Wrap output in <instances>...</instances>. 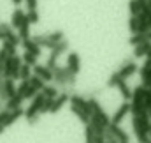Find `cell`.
Masks as SVG:
<instances>
[{
  "label": "cell",
  "mask_w": 151,
  "mask_h": 143,
  "mask_svg": "<svg viewBox=\"0 0 151 143\" xmlns=\"http://www.w3.org/2000/svg\"><path fill=\"white\" fill-rule=\"evenodd\" d=\"M146 57H151V46H150V51H148V55Z\"/></svg>",
  "instance_id": "45"
},
{
  "label": "cell",
  "mask_w": 151,
  "mask_h": 143,
  "mask_svg": "<svg viewBox=\"0 0 151 143\" xmlns=\"http://www.w3.org/2000/svg\"><path fill=\"white\" fill-rule=\"evenodd\" d=\"M128 11H130V16H137L141 12V4L139 0H130L128 2Z\"/></svg>",
  "instance_id": "28"
},
{
  "label": "cell",
  "mask_w": 151,
  "mask_h": 143,
  "mask_svg": "<svg viewBox=\"0 0 151 143\" xmlns=\"http://www.w3.org/2000/svg\"><path fill=\"white\" fill-rule=\"evenodd\" d=\"M4 41H9V42H11V44H14L16 48H18V44H21L19 37H18V34H14V30H9V32H5Z\"/></svg>",
  "instance_id": "27"
},
{
  "label": "cell",
  "mask_w": 151,
  "mask_h": 143,
  "mask_svg": "<svg viewBox=\"0 0 151 143\" xmlns=\"http://www.w3.org/2000/svg\"><path fill=\"white\" fill-rule=\"evenodd\" d=\"M67 50H69V42H67L65 39H62L60 42H56L55 48H51V53H49V57H47V64H46V67H47V69H53V67L56 66L58 57H60L62 53H65Z\"/></svg>",
  "instance_id": "6"
},
{
  "label": "cell",
  "mask_w": 151,
  "mask_h": 143,
  "mask_svg": "<svg viewBox=\"0 0 151 143\" xmlns=\"http://www.w3.org/2000/svg\"><path fill=\"white\" fill-rule=\"evenodd\" d=\"M2 69H4V64H0V78H2Z\"/></svg>",
  "instance_id": "43"
},
{
  "label": "cell",
  "mask_w": 151,
  "mask_h": 143,
  "mask_svg": "<svg viewBox=\"0 0 151 143\" xmlns=\"http://www.w3.org/2000/svg\"><path fill=\"white\" fill-rule=\"evenodd\" d=\"M28 85H30V87H32V88H34L35 92H40V90H42V87H44L46 83H44V81H42L40 78H37L35 74H32V76L28 78Z\"/></svg>",
  "instance_id": "23"
},
{
  "label": "cell",
  "mask_w": 151,
  "mask_h": 143,
  "mask_svg": "<svg viewBox=\"0 0 151 143\" xmlns=\"http://www.w3.org/2000/svg\"><path fill=\"white\" fill-rule=\"evenodd\" d=\"M25 16H27V20H28L30 23H39V12H37V9L25 12Z\"/></svg>",
  "instance_id": "32"
},
{
  "label": "cell",
  "mask_w": 151,
  "mask_h": 143,
  "mask_svg": "<svg viewBox=\"0 0 151 143\" xmlns=\"http://www.w3.org/2000/svg\"><path fill=\"white\" fill-rule=\"evenodd\" d=\"M116 88L121 92V96H123V99H125V101H128V99L132 97V88L127 85V81H125V80H119V81L116 83Z\"/></svg>",
  "instance_id": "20"
},
{
  "label": "cell",
  "mask_w": 151,
  "mask_h": 143,
  "mask_svg": "<svg viewBox=\"0 0 151 143\" xmlns=\"http://www.w3.org/2000/svg\"><path fill=\"white\" fill-rule=\"evenodd\" d=\"M30 39H32L37 46H44V48L51 50V48H55L56 42H60V41L63 39V32H62V30H56V32H51V34L34 36V37H30Z\"/></svg>",
  "instance_id": "4"
},
{
  "label": "cell",
  "mask_w": 151,
  "mask_h": 143,
  "mask_svg": "<svg viewBox=\"0 0 151 143\" xmlns=\"http://www.w3.org/2000/svg\"><path fill=\"white\" fill-rule=\"evenodd\" d=\"M67 101H69V94H65V92L58 94V96L53 99V104H51V109H49V113H56V111H58L60 108L63 106Z\"/></svg>",
  "instance_id": "14"
},
{
  "label": "cell",
  "mask_w": 151,
  "mask_h": 143,
  "mask_svg": "<svg viewBox=\"0 0 151 143\" xmlns=\"http://www.w3.org/2000/svg\"><path fill=\"white\" fill-rule=\"evenodd\" d=\"M30 76H32V67L21 62V66H19V69H18V80L23 81V80H28Z\"/></svg>",
  "instance_id": "22"
},
{
  "label": "cell",
  "mask_w": 151,
  "mask_h": 143,
  "mask_svg": "<svg viewBox=\"0 0 151 143\" xmlns=\"http://www.w3.org/2000/svg\"><path fill=\"white\" fill-rule=\"evenodd\" d=\"M142 67H146V69H151V57H146V60H144Z\"/></svg>",
  "instance_id": "37"
},
{
  "label": "cell",
  "mask_w": 151,
  "mask_h": 143,
  "mask_svg": "<svg viewBox=\"0 0 151 143\" xmlns=\"http://www.w3.org/2000/svg\"><path fill=\"white\" fill-rule=\"evenodd\" d=\"M21 66V57L14 55V57H9L4 64V69H2V78H11V80H18V69Z\"/></svg>",
  "instance_id": "5"
},
{
  "label": "cell",
  "mask_w": 151,
  "mask_h": 143,
  "mask_svg": "<svg viewBox=\"0 0 151 143\" xmlns=\"http://www.w3.org/2000/svg\"><path fill=\"white\" fill-rule=\"evenodd\" d=\"M132 127L134 133L137 136L139 143H150V136H148V127H150V117H134L132 118Z\"/></svg>",
  "instance_id": "2"
},
{
  "label": "cell",
  "mask_w": 151,
  "mask_h": 143,
  "mask_svg": "<svg viewBox=\"0 0 151 143\" xmlns=\"http://www.w3.org/2000/svg\"><path fill=\"white\" fill-rule=\"evenodd\" d=\"M32 74H35L37 78H40L44 83L53 80V72H51V69H47L46 66H39V64L32 66Z\"/></svg>",
  "instance_id": "10"
},
{
  "label": "cell",
  "mask_w": 151,
  "mask_h": 143,
  "mask_svg": "<svg viewBox=\"0 0 151 143\" xmlns=\"http://www.w3.org/2000/svg\"><path fill=\"white\" fill-rule=\"evenodd\" d=\"M4 88H5V96H7V99H11V97L16 94V81L11 80V78H5V80H4Z\"/></svg>",
  "instance_id": "21"
},
{
  "label": "cell",
  "mask_w": 151,
  "mask_h": 143,
  "mask_svg": "<svg viewBox=\"0 0 151 143\" xmlns=\"http://www.w3.org/2000/svg\"><path fill=\"white\" fill-rule=\"evenodd\" d=\"M148 27H150V28H151V14H150V16H148Z\"/></svg>",
  "instance_id": "40"
},
{
  "label": "cell",
  "mask_w": 151,
  "mask_h": 143,
  "mask_svg": "<svg viewBox=\"0 0 151 143\" xmlns=\"http://www.w3.org/2000/svg\"><path fill=\"white\" fill-rule=\"evenodd\" d=\"M18 37L19 41H25V39H30V21L27 20V16L23 18L21 25L18 27Z\"/></svg>",
  "instance_id": "15"
},
{
  "label": "cell",
  "mask_w": 151,
  "mask_h": 143,
  "mask_svg": "<svg viewBox=\"0 0 151 143\" xmlns=\"http://www.w3.org/2000/svg\"><path fill=\"white\" fill-rule=\"evenodd\" d=\"M84 140H86V143H93V142H95V131H93V127H91L90 124H86V131H84Z\"/></svg>",
  "instance_id": "30"
},
{
  "label": "cell",
  "mask_w": 151,
  "mask_h": 143,
  "mask_svg": "<svg viewBox=\"0 0 151 143\" xmlns=\"http://www.w3.org/2000/svg\"><path fill=\"white\" fill-rule=\"evenodd\" d=\"M7 58H9V55L0 48V64H5V60H7Z\"/></svg>",
  "instance_id": "36"
},
{
  "label": "cell",
  "mask_w": 151,
  "mask_h": 143,
  "mask_svg": "<svg viewBox=\"0 0 151 143\" xmlns=\"http://www.w3.org/2000/svg\"><path fill=\"white\" fill-rule=\"evenodd\" d=\"M144 41H148V36L146 34H132L130 39H128V44H132V46H137V44H141V42H144Z\"/></svg>",
  "instance_id": "25"
},
{
  "label": "cell",
  "mask_w": 151,
  "mask_h": 143,
  "mask_svg": "<svg viewBox=\"0 0 151 143\" xmlns=\"http://www.w3.org/2000/svg\"><path fill=\"white\" fill-rule=\"evenodd\" d=\"M148 136H150V140H151V122H150V127H148Z\"/></svg>",
  "instance_id": "39"
},
{
  "label": "cell",
  "mask_w": 151,
  "mask_h": 143,
  "mask_svg": "<svg viewBox=\"0 0 151 143\" xmlns=\"http://www.w3.org/2000/svg\"><path fill=\"white\" fill-rule=\"evenodd\" d=\"M148 2V7H150V11H151V0H146Z\"/></svg>",
  "instance_id": "44"
},
{
  "label": "cell",
  "mask_w": 151,
  "mask_h": 143,
  "mask_svg": "<svg viewBox=\"0 0 151 143\" xmlns=\"http://www.w3.org/2000/svg\"><path fill=\"white\" fill-rule=\"evenodd\" d=\"M134 72H137V64H135L134 60H125L123 66L116 71V74H118L121 80H127V78H130Z\"/></svg>",
  "instance_id": "8"
},
{
  "label": "cell",
  "mask_w": 151,
  "mask_h": 143,
  "mask_svg": "<svg viewBox=\"0 0 151 143\" xmlns=\"http://www.w3.org/2000/svg\"><path fill=\"white\" fill-rule=\"evenodd\" d=\"M21 103H23V97H21V96H18V94H14L11 99H7V101H5L4 109H7V111H11V109H16V108L21 106Z\"/></svg>",
  "instance_id": "19"
},
{
  "label": "cell",
  "mask_w": 151,
  "mask_h": 143,
  "mask_svg": "<svg viewBox=\"0 0 151 143\" xmlns=\"http://www.w3.org/2000/svg\"><path fill=\"white\" fill-rule=\"evenodd\" d=\"M21 115H25V109H23L21 106L16 108V109L7 111V117H5V120H4V124H2V125H4V129H5V127H9V125H12V124L21 117Z\"/></svg>",
  "instance_id": "13"
},
{
  "label": "cell",
  "mask_w": 151,
  "mask_h": 143,
  "mask_svg": "<svg viewBox=\"0 0 151 143\" xmlns=\"http://www.w3.org/2000/svg\"><path fill=\"white\" fill-rule=\"evenodd\" d=\"M51 72H53V81H55V85H56V87H62L63 92L70 96V90L76 87V81H77L76 74L69 72L67 67H60V66H55V67L51 69Z\"/></svg>",
  "instance_id": "1"
},
{
  "label": "cell",
  "mask_w": 151,
  "mask_h": 143,
  "mask_svg": "<svg viewBox=\"0 0 151 143\" xmlns=\"http://www.w3.org/2000/svg\"><path fill=\"white\" fill-rule=\"evenodd\" d=\"M106 129L118 140V143H128V134L123 131V127H121L119 124H109Z\"/></svg>",
  "instance_id": "9"
},
{
  "label": "cell",
  "mask_w": 151,
  "mask_h": 143,
  "mask_svg": "<svg viewBox=\"0 0 151 143\" xmlns=\"http://www.w3.org/2000/svg\"><path fill=\"white\" fill-rule=\"evenodd\" d=\"M27 9H28V11L37 9V0H27Z\"/></svg>",
  "instance_id": "35"
},
{
  "label": "cell",
  "mask_w": 151,
  "mask_h": 143,
  "mask_svg": "<svg viewBox=\"0 0 151 143\" xmlns=\"http://www.w3.org/2000/svg\"><path fill=\"white\" fill-rule=\"evenodd\" d=\"M67 69H69V72H72V74L77 76V72L81 71V58H79V53L72 51V53L69 55V58H67Z\"/></svg>",
  "instance_id": "12"
},
{
  "label": "cell",
  "mask_w": 151,
  "mask_h": 143,
  "mask_svg": "<svg viewBox=\"0 0 151 143\" xmlns=\"http://www.w3.org/2000/svg\"><path fill=\"white\" fill-rule=\"evenodd\" d=\"M150 46H151V41H144V42L134 46V57H135V58H142V57H146L148 51H150Z\"/></svg>",
  "instance_id": "17"
},
{
  "label": "cell",
  "mask_w": 151,
  "mask_h": 143,
  "mask_svg": "<svg viewBox=\"0 0 151 143\" xmlns=\"http://www.w3.org/2000/svg\"><path fill=\"white\" fill-rule=\"evenodd\" d=\"M141 81H142V87L148 88L151 83V69H146V67H141Z\"/></svg>",
  "instance_id": "24"
},
{
  "label": "cell",
  "mask_w": 151,
  "mask_h": 143,
  "mask_svg": "<svg viewBox=\"0 0 151 143\" xmlns=\"http://www.w3.org/2000/svg\"><path fill=\"white\" fill-rule=\"evenodd\" d=\"M34 101L30 103V106L28 109H25V118H27V122L32 125V124H37L39 117H40V108H42V103H44V96H42V92H39L35 94L34 97H32Z\"/></svg>",
  "instance_id": "3"
},
{
  "label": "cell",
  "mask_w": 151,
  "mask_h": 143,
  "mask_svg": "<svg viewBox=\"0 0 151 143\" xmlns=\"http://www.w3.org/2000/svg\"><path fill=\"white\" fill-rule=\"evenodd\" d=\"M19 2H21V0H12V4H16V5H19Z\"/></svg>",
  "instance_id": "42"
},
{
  "label": "cell",
  "mask_w": 151,
  "mask_h": 143,
  "mask_svg": "<svg viewBox=\"0 0 151 143\" xmlns=\"http://www.w3.org/2000/svg\"><path fill=\"white\" fill-rule=\"evenodd\" d=\"M21 58H23V64H27V66H30V67L37 64V57H34V55L28 53V51H25V55H23Z\"/></svg>",
  "instance_id": "31"
},
{
  "label": "cell",
  "mask_w": 151,
  "mask_h": 143,
  "mask_svg": "<svg viewBox=\"0 0 151 143\" xmlns=\"http://www.w3.org/2000/svg\"><path fill=\"white\" fill-rule=\"evenodd\" d=\"M0 41H4V34L2 32H0Z\"/></svg>",
  "instance_id": "46"
},
{
  "label": "cell",
  "mask_w": 151,
  "mask_h": 143,
  "mask_svg": "<svg viewBox=\"0 0 151 143\" xmlns=\"http://www.w3.org/2000/svg\"><path fill=\"white\" fill-rule=\"evenodd\" d=\"M128 30L132 34H137V18L135 16H130V20H128Z\"/></svg>",
  "instance_id": "33"
},
{
  "label": "cell",
  "mask_w": 151,
  "mask_h": 143,
  "mask_svg": "<svg viewBox=\"0 0 151 143\" xmlns=\"http://www.w3.org/2000/svg\"><path fill=\"white\" fill-rule=\"evenodd\" d=\"M40 92H42L44 97H49V99H55V97L58 96V88H56V87H47V85H44Z\"/></svg>",
  "instance_id": "26"
},
{
  "label": "cell",
  "mask_w": 151,
  "mask_h": 143,
  "mask_svg": "<svg viewBox=\"0 0 151 143\" xmlns=\"http://www.w3.org/2000/svg\"><path fill=\"white\" fill-rule=\"evenodd\" d=\"M2 50H4L9 57H14V55H16V46L11 44L9 41H2Z\"/></svg>",
  "instance_id": "29"
},
{
  "label": "cell",
  "mask_w": 151,
  "mask_h": 143,
  "mask_svg": "<svg viewBox=\"0 0 151 143\" xmlns=\"http://www.w3.org/2000/svg\"><path fill=\"white\" fill-rule=\"evenodd\" d=\"M146 36H148V41H151V28L148 30V34H146Z\"/></svg>",
  "instance_id": "41"
},
{
  "label": "cell",
  "mask_w": 151,
  "mask_h": 143,
  "mask_svg": "<svg viewBox=\"0 0 151 143\" xmlns=\"http://www.w3.org/2000/svg\"><path fill=\"white\" fill-rule=\"evenodd\" d=\"M69 101H70L72 106L79 108L84 115L91 117V108H90V104H88V99H84L83 96H77V94H70V96H69Z\"/></svg>",
  "instance_id": "7"
},
{
  "label": "cell",
  "mask_w": 151,
  "mask_h": 143,
  "mask_svg": "<svg viewBox=\"0 0 151 143\" xmlns=\"http://www.w3.org/2000/svg\"><path fill=\"white\" fill-rule=\"evenodd\" d=\"M119 80H121V78H119L116 72H113V74H111V78L107 80V87H116V83H118Z\"/></svg>",
  "instance_id": "34"
},
{
  "label": "cell",
  "mask_w": 151,
  "mask_h": 143,
  "mask_svg": "<svg viewBox=\"0 0 151 143\" xmlns=\"http://www.w3.org/2000/svg\"><path fill=\"white\" fill-rule=\"evenodd\" d=\"M2 131H4V127H2V125H0V134H2Z\"/></svg>",
  "instance_id": "47"
},
{
  "label": "cell",
  "mask_w": 151,
  "mask_h": 143,
  "mask_svg": "<svg viewBox=\"0 0 151 143\" xmlns=\"http://www.w3.org/2000/svg\"><path fill=\"white\" fill-rule=\"evenodd\" d=\"M23 18H25V11L19 9V7L14 9V12H12V16H11V28H16V30H18V27L21 25Z\"/></svg>",
  "instance_id": "18"
},
{
  "label": "cell",
  "mask_w": 151,
  "mask_h": 143,
  "mask_svg": "<svg viewBox=\"0 0 151 143\" xmlns=\"http://www.w3.org/2000/svg\"><path fill=\"white\" fill-rule=\"evenodd\" d=\"M130 113V103H123L119 104V108L114 111V115L111 117V124H121V120Z\"/></svg>",
  "instance_id": "11"
},
{
  "label": "cell",
  "mask_w": 151,
  "mask_h": 143,
  "mask_svg": "<svg viewBox=\"0 0 151 143\" xmlns=\"http://www.w3.org/2000/svg\"><path fill=\"white\" fill-rule=\"evenodd\" d=\"M93 143H106V140H104L102 134H95V142Z\"/></svg>",
  "instance_id": "38"
},
{
  "label": "cell",
  "mask_w": 151,
  "mask_h": 143,
  "mask_svg": "<svg viewBox=\"0 0 151 143\" xmlns=\"http://www.w3.org/2000/svg\"><path fill=\"white\" fill-rule=\"evenodd\" d=\"M21 46L25 48V51H28V53H32L34 57H40V46H37L32 39H25V41H21Z\"/></svg>",
  "instance_id": "16"
}]
</instances>
